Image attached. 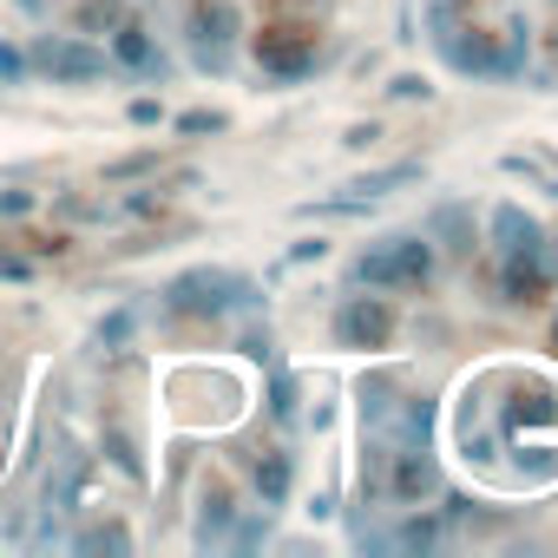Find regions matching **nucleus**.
Returning a JSON list of instances; mask_svg holds the SVG:
<instances>
[{
    "label": "nucleus",
    "instance_id": "f257e3e1",
    "mask_svg": "<svg viewBox=\"0 0 558 558\" xmlns=\"http://www.w3.org/2000/svg\"><path fill=\"white\" fill-rule=\"evenodd\" d=\"M440 447L453 473L486 499L558 493V362L551 355H486L440 408Z\"/></svg>",
    "mask_w": 558,
    "mask_h": 558
}]
</instances>
